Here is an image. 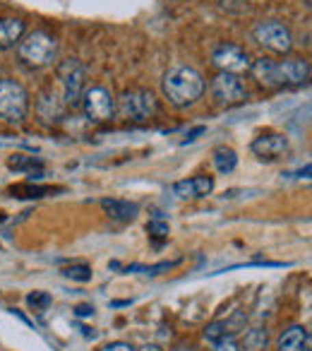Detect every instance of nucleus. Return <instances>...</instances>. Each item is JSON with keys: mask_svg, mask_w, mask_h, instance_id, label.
Instances as JSON below:
<instances>
[{"mask_svg": "<svg viewBox=\"0 0 312 351\" xmlns=\"http://www.w3.org/2000/svg\"><path fill=\"white\" fill-rule=\"evenodd\" d=\"M140 351H164V349L156 344H144V346H140Z\"/></svg>", "mask_w": 312, "mask_h": 351, "instance_id": "obj_31", "label": "nucleus"}, {"mask_svg": "<svg viewBox=\"0 0 312 351\" xmlns=\"http://www.w3.org/2000/svg\"><path fill=\"white\" fill-rule=\"evenodd\" d=\"M29 113V94L17 80H0V121L22 123Z\"/></svg>", "mask_w": 312, "mask_h": 351, "instance_id": "obj_3", "label": "nucleus"}, {"mask_svg": "<svg viewBox=\"0 0 312 351\" xmlns=\"http://www.w3.org/2000/svg\"><path fill=\"white\" fill-rule=\"evenodd\" d=\"M27 303H29L34 311H46L51 306V296L46 291H34L27 296Z\"/></svg>", "mask_w": 312, "mask_h": 351, "instance_id": "obj_25", "label": "nucleus"}, {"mask_svg": "<svg viewBox=\"0 0 312 351\" xmlns=\"http://www.w3.org/2000/svg\"><path fill=\"white\" fill-rule=\"evenodd\" d=\"M101 210L111 217L113 221H132L140 212V207L130 200H118V197H103Z\"/></svg>", "mask_w": 312, "mask_h": 351, "instance_id": "obj_14", "label": "nucleus"}, {"mask_svg": "<svg viewBox=\"0 0 312 351\" xmlns=\"http://www.w3.org/2000/svg\"><path fill=\"white\" fill-rule=\"evenodd\" d=\"M276 77H278V87H300L310 77V63L300 58L276 63Z\"/></svg>", "mask_w": 312, "mask_h": 351, "instance_id": "obj_10", "label": "nucleus"}, {"mask_svg": "<svg viewBox=\"0 0 312 351\" xmlns=\"http://www.w3.org/2000/svg\"><path fill=\"white\" fill-rule=\"evenodd\" d=\"M82 106L87 118L92 121H111L113 113H116V101H113L111 92L103 87H92V89H84L82 94Z\"/></svg>", "mask_w": 312, "mask_h": 351, "instance_id": "obj_8", "label": "nucleus"}, {"mask_svg": "<svg viewBox=\"0 0 312 351\" xmlns=\"http://www.w3.org/2000/svg\"><path fill=\"white\" fill-rule=\"evenodd\" d=\"M173 195H178L181 200L195 197V191H192V181H178V183H173Z\"/></svg>", "mask_w": 312, "mask_h": 351, "instance_id": "obj_26", "label": "nucleus"}, {"mask_svg": "<svg viewBox=\"0 0 312 351\" xmlns=\"http://www.w3.org/2000/svg\"><path fill=\"white\" fill-rule=\"evenodd\" d=\"M211 94L219 104L224 106H233V104H243L248 99L243 82L238 80V75H229V73H219L211 80Z\"/></svg>", "mask_w": 312, "mask_h": 351, "instance_id": "obj_9", "label": "nucleus"}, {"mask_svg": "<svg viewBox=\"0 0 312 351\" xmlns=\"http://www.w3.org/2000/svg\"><path fill=\"white\" fill-rule=\"evenodd\" d=\"M205 132H207V128H205V125H197V128H192V130L187 132V137H185V140H183V145H190V142H195L197 137H200V135H205Z\"/></svg>", "mask_w": 312, "mask_h": 351, "instance_id": "obj_28", "label": "nucleus"}, {"mask_svg": "<svg viewBox=\"0 0 312 351\" xmlns=\"http://www.w3.org/2000/svg\"><path fill=\"white\" fill-rule=\"evenodd\" d=\"M8 166H10L12 171H34V169H41V161L34 159V156L15 154L8 159Z\"/></svg>", "mask_w": 312, "mask_h": 351, "instance_id": "obj_20", "label": "nucleus"}, {"mask_svg": "<svg viewBox=\"0 0 312 351\" xmlns=\"http://www.w3.org/2000/svg\"><path fill=\"white\" fill-rule=\"evenodd\" d=\"M49 193H53V188H41V186H17L12 188V195L17 197H44L49 195Z\"/></svg>", "mask_w": 312, "mask_h": 351, "instance_id": "obj_23", "label": "nucleus"}, {"mask_svg": "<svg viewBox=\"0 0 312 351\" xmlns=\"http://www.w3.org/2000/svg\"><path fill=\"white\" fill-rule=\"evenodd\" d=\"M63 274L68 279H73V282H89L92 279V267H87V265H73V267H65Z\"/></svg>", "mask_w": 312, "mask_h": 351, "instance_id": "obj_22", "label": "nucleus"}, {"mask_svg": "<svg viewBox=\"0 0 312 351\" xmlns=\"http://www.w3.org/2000/svg\"><path fill=\"white\" fill-rule=\"evenodd\" d=\"M310 349V332L302 325H293L281 332L276 341V351H307Z\"/></svg>", "mask_w": 312, "mask_h": 351, "instance_id": "obj_12", "label": "nucleus"}, {"mask_svg": "<svg viewBox=\"0 0 312 351\" xmlns=\"http://www.w3.org/2000/svg\"><path fill=\"white\" fill-rule=\"evenodd\" d=\"M27 32V25L17 17H5V20H0V49L3 51H10L15 49L17 44L22 41Z\"/></svg>", "mask_w": 312, "mask_h": 351, "instance_id": "obj_13", "label": "nucleus"}, {"mask_svg": "<svg viewBox=\"0 0 312 351\" xmlns=\"http://www.w3.org/2000/svg\"><path fill=\"white\" fill-rule=\"evenodd\" d=\"M240 349L245 351H264L267 349V330L262 327H252V330L245 332V339H243V346Z\"/></svg>", "mask_w": 312, "mask_h": 351, "instance_id": "obj_18", "label": "nucleus"}, {"mask_svg": "<svg viewBox=\"0 0 312 351\" xmlns=\"http://www.w3.org/2000/svg\"><path fill=\"white\" fill-rule=\"evenodd\" d=\"M250 149L259 156V159H281L288 152V137L276 135V132H267V135H259L252 140Z\"/></svg>", "mask_w": 312, "mask_h": 351, "instance_id": "obj_11", "label": "nucleus"}, {"mask_svg": "<svg viewBox=\"0 0 312 351\" xmlns=\"http://www.w3.org/2000/svg\"><path fill=\"white\" fill-rule=\"evenodd\" d=\"M111 306H116V308H120V306H130V301H113Z\"/></svg>", "mask_w": 312, "mask_h": 351, "instance_id": "obj_32", "label": "nucleus"}, {"mask_svg": "<svg viewBox=\"0 0 312 351\" xmlns=\"http://www.w3.org/2000/svg\"><path fill=\"white\" fill-rule=\"evenodd\" d=\"M161 92L176 108H187L197 104L205 94V80L195 68L178 65L171 68L161 80Z\"/></svg>", "mask_w": 312, "mask_h": 351, "instance_id": "obj_1", "label": "nucleus"}, {"mask_svg": "<svg viewBox=\"0 0 312 351\" xmlns=\"http://www.w3.org/2000/svg\"><path fill=\"white\" fill-rule=\"evenodd\" d=\"M75 315H77V317L94 315V306H77V308H75Z\"/></svg>", "mask_w": 312, "mask_h": 351, "instance_id": "obj_30", "label": "nucleus"}, {"mask_svg": "<svg viewBox=\"0 0 312 351\" xmlns=\"http://www.w3.org/2000/svg\"><path fill=\"white\" fill-rule=\"evenodd\" d=\"M58 77H60V84H63V99L65 104L75 106L77 101H82V94H84V65L79 60H65L63 65L58 68Z\"/></svg>", "mask_w": 312, "mask_h": 351, "instance_id": "obj_6", "label": "nucleus"}, {"mask_svg": "<svg viewBox=\"0 0 312 351\" xmlns=\"http://www.w3.org/2000/svg\"><path fill=\"white\" fill-rule=\"evenodd\" d=\"M250 73L252 77L257 80L262 87L267 89H278V77H276V60H269V58H259L250 65Z\"/></svg>", "mask_w": 312, "mask_h": 351, "instance_id": "obj_15", "label": "nucleus"}, {"mask_svg": "<svg viewBox=\"0 0 312 351\" xmlns=\"http://www.w3.org/2000/svg\"><path fill=\"white\" fill-rule=\"evenodd\" d=\"M101 351H135V346L125 344V341H113V344L103 346V349H101Z\"/></svg>", "mask_w": 312, "mask_h": 351, "instance_id": "obj_29", "label": "nucleus"}, {"mask_svg": "<svg viewBox=\"0 0 312 351\" xmlns=\"http://www.w3.org/2000/svg\"><path fill=\"white\" fill-rule=\"evenodd\" d=\"M214 351H240V344L233 337H224V339L214 344Z\"/></svg>", "mask_w": 312, "mask_h": 351, "instance_id": "obj_27", "label": "nucleus"}, {"mask_svg": "<svg viewBox=\"0 0 312 351\" xmlns=\"http://www.w3.org/2000/svg\"><path fill=\"white\" fill-rule=\"evenodd\" d=\"M211 63L219 68V73H229V75H243L250 73V56L245 53L240 46L233 44H221L214 49L211 53Z\"/></svg>", "mask_w": 312, "mask_h": 351, "instance_id": "obj_7", "label": "nucleus"}, {"mask_svg": "<svg viewBox=\"0 0 312 351\" xmlns=\"http://www.w3.org/2000/svg\"><path fill=\"white\" fill-rule=\"evenodd\" d=\"M0 221H5V215H3V212H0Z\"/></svg>", "mask_w": 312, "mask_h": 351, "instance_id": "obj_33", "label": "nucleus"}, {"mask_svg": "<svg viewBox=\"0 0 312 351\" xmlns=\"http://www.w3.org/2000/svg\"><path fill=\"white\" fill-rule=\"evenodd\" d=\"M39 113L46 118V121H58V118L63 116V106H60V101L53 97V94L44 92L39 99Z\"/></svg>", "mask_w": 312, "mask_h": 351, "instance_id": "obj_17", "label": "nucleus"}, {"mask_svg": "<svg viewBox=\"0 0 312 351\" xmlns=\"http://www.w3.org/2000/svg\"><path fill=\"white\" fill-rule=\"evenodd\" d=\"M17 53H20V60L27 65V68H46L55 60L58 56V41L53 39L46 32H31L29 36L17 44Z\"/></svg>", "mask_w": 312, "mask_h": 351, "instance_id": "obj_2", "label": "nucleus"}, {"mask_svg": "<svg viewBox=\"0 0 312 351\" xmlns=\"http://www.w3.org/2000/svg\"><path fill=\"white\" fill-rule=\"evenodd\" d=\"M252 36L259 46H264L272 53H291L293 49V36L288 32L286 25L276 20H264L259 25H255Z\"/></svg>", "mask_w": 312, "mask_h": 351, "instance_id": "obj_5", "label": "nucleus"}, {"mask_svg": "<svg viewBox=\"0 0 312 351\" xmlns=\"http://www.w3.org/2000/svg\"><path fill=\"white\" fill-rule=\"evenodd\" d=\"M190 181H192L195 197H207L211 191H214V178H211V176H195V178H190Z\"/></svg>", "mask_w": 312, "mask_h": 351, "instance_id": "obj_21", "label": "nucleus"}, {"mask_svg": "<svg viewBox=\"0 0 312 351\" xmlns=\"http://www.w3.org/2000/svg\"><path fill=\"white\" fill-rule=\"evenodd\" d=\"M146 234H149V239L156 241V245H161L164 241L168 239L171 229H168V224L161 219V217H156V219H151L149 224H146Z\"/></svg>", "mask_w": 312, "mask_h": 351, "instance_id": "obj_19", "label": "nucleus"}, {"mask_svg": "<svg viewBox=\"0 0 312 351\" xmlns=\"http://www.w3.org/2000/svg\"><path fill=\"white\" fill-rule=\"evenodd\" d=\"M224 337H226V332H224V325H221V320L209 322V325L205 327V339L209 341V344H216V341H221Z\"/></svg>", "mask_w": 312, "mask_h": 351, "instance_id": "obj_24", "label": "nucleus"}, {"mask_svg": "<svg viewBox=\"0 0 312 351\" xmlns=\"http://www.w3.org/2000/svg\"><path fill=\"white\" fill-rule=\"evenodd\" d=\"M159 111V101L146 89H130L122 92L118 99V113L125 121H146Z\"/></svg>", "mask_w": 312, "mask_h": 351, "instance_id": "obj_4", "label": "nucleus"}, {"mask_svg": "<svg viewBox=\"0 0 312 351\" xmlns=\"http://www.w3.org/2000/svg\"><path fill=\"white\" fill-rule=\"evenodd\" d=\"M214 166L219 173L229 176L235 171V166H238V154H235L231 147H219V149L214 152Z\"/></svg>", "mask_w": 312, "mask_h": 351, "instance_id": "obj_16", "label": "nucleus"}]
</instances>
